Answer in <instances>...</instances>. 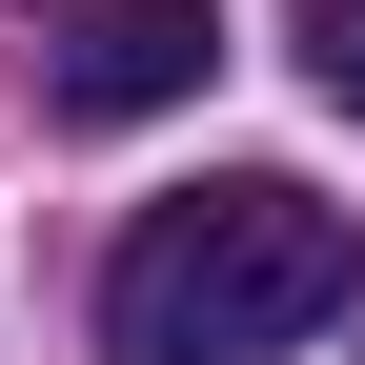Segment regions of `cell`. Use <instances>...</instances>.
Wrapping results in <instances>:
<instances>
[{"instance_id": "cell-1", "label": "cell", "mask_w": 365, "mask_h": 365, "mask_svg": "<svg viewBox=\"0 0 365 365\" xmlns=\"http://www.w3.org/2000/svg\"><path fill=\"white\" fill-rule=\"evenodd\" d=\"M345 284H365V223L304 203L284 163H223V182H182V203L122 223V264H102V365H264V345L345 325Z\"/></svg>"}, {"instance_id": "cell-2", "label": "cell", "mask_w": 365, "mask_h": 365, "mask_svg": "<svg viewBox=\"0 0 365 365\" xmlns=\"http://www.w3.org/2000/svg\"><path fill=\"white\" fill-rule=\"evenodd\" d=\"M203 61H223V0H41L61 122H163V102H203Z\"/></svg>"}, {"instance_id": "cell-3", "label": "cell", "mask_w": 365, "mask_h": 365, "mask_svg": "<svg viewBox=\"0 0 365 365\" xmlns=\"http://www.w3.org/2000/svg\"><path fill=\"white\" fill-rule=\"evenodd\" d=\"M304 81H325V102L365 122V0H304Z\"/></svg>"}]
</instances>
